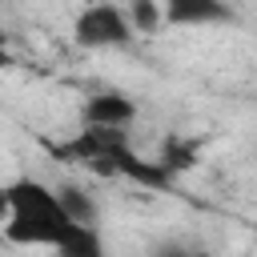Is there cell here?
I'll list each match as a JSON object with an SVG mask.
<instances>
[{"mask_svg":"<svg viewBox=\"0 0 257 257\" xmlns=\"http://www.w3.org/2000/svg\"><path fill=\"white\" fill-rule=\"evenodd\" d=\"M8 193V221H4V237L12 245H28V249H60L80 225L64 213L56 185H44L36 177H16L4 185Z\"/></svg>","mask_w":257,"mask_h":257,"instance_id":"cell-1","label":"cell"},{"mask_svg":"<svg viewBox=\"0 0 257 257\" xmlns=\"http://www.w3.org/2000/svg\"><path fill=\"white\" fill-rule=\"evenodd\" d=\"M72 40L80 48H124L133 40L128 16L116 4H88L72 20Z\"/></svg>","mask_w":257,"mask_h":257,"instance_id":"cell-2","label":"cell"},{"mask_svg":"<svg viewBox=\"0 0 257 257\" xmlns=\"http://www.w3.org/2000/svg\"><path fill=\"white\" fill-rule=\"evenodd\" d=\"M56 197H60L64 213H68L76 225H84V229H100V209H96L92 193H84V189L72 185V181H60V185H56Z\"/></svg>","mask_w":257,"mask_h":257,"instance_id":"cell-5","label":"cell"},{"mask_svg":"<svg viewBox=\"0 0 257 257\" xmlns=\"http://www.w3.org/2000/svg\"><path fill=\"white\" fill-rule=\"evenodd\" d=\"M12 64H16V56H12V52L0 44V72H4V68H12Z\"/></svg>","mask_w":257,"mask_h":257,"instance_id":"cell-9","label":"cell"},{"mask_svg":"<svg viewBox=\"0 0 257 257\" xmlns=\"http://www.w3.org/2000/svg\"><path fill=\"white\" fill-rule=\"evenodd\" d=\"M165 24L177 28H209V24H229L233 8L217 4V0H165Z\"/></svg>","mask_w":257,"mask_h":257,"instance_id":"cell-4","label":"cell"},{"mask_svg":"<svg viewBox=\"0 0 257 257\" xmlns=\"http://www.w3.org/2000/svg\"><path fill=\"white\" fill-rule=\"evenodd\" d=\"M56 257H108V249H104V241H100V229H76L60 249H56Z\"/></svg>","mask_w":257,"mask_h":257,"instance_id":"cell-6","label":"cell"},{"mask_svg":"<svg viewBox=\"0 0 257 257\" xmlns=\"http://www.w3.org/2000/svg\"><path fill=\"white\" fill-rule=\"evenodd\" d=\"M149 257H205V249L189 237H161L149 245Z\"/></svg>","mask_w":257,"mask_h":257,"instance_id":"cell-8","label":"cell"},{"mask_svg":"<svg viewBox=\"0 0 257 257\" xmlns=\"http://www.w3.org/2000/svg\"><path fill=\"white\" fill-rule=\"evenodd\" d=\"M124 16H128L133 32H161V24H165V8L157 0H133L124 8Z\"/></svg>","mask_w":257,"mask_h":257,"instance_id":"cell-7","label":"cell"},{"mask_svg":"<svg viewBox=\"0 0 257 257\" xmlns=\"http://www.w3.org/2000/svg\"><path fill=\"white\" fill-rule=\"evenodd\" d=\"M137 120V100L124 92H92L80 104V124L84 128H112V133H128V124Z\"/></svg>","mask_w":257,"mask_h":257,"instance_id":"cell-3","label":"cell"}]
</instances>
